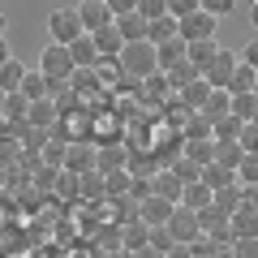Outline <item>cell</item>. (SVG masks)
I'll list each match as a JSON object with an SVG mask.
<instances>
[{
  "label": "cell",
  "instance_id": "cell-1",
  "mask_svg": "<svg viewBox=\"0 0 258 258\" xmlns=\"http://www.w3.org/2000/svg\"><path fill=\"white\" fill-rule=\"evenodd\" d=\"M39 74L47 78V86H52V95L56 91H64V86L74 82V56H69V47H60V43H47L43 52H39Z\"/></svg>",
  "mask_w": 258,
  "mask_h": 258
},
{
  "label": "cell",
  "instance_id": "cell-2",
  "mask_svg": "<svg viewBox=\"0 0 258 258\" xmlns=\"http://www.w3.org/2000/svg\"><path fill=\"white\" fill-rule=\"evenodd\" d=\"M120 69H125L129 82H147V78H155L159 74L155 47H151V43H125V52H120Z\"/></svg>",
  "mask_w": 258,
  "mask_h": 258
},
{
  "label": "cell",
  "instance_id": "cell-3",
  "mask_svg": "<svg viewBox=\"0 0 258 258\" xmlns=\"http://www.w3.org/2000/svg\"><path fill=\"white\" fill-rule=\"evenodd\" d=\"M47 35H52V43L69 47L74 39H82V18H78V9H52L47 13Z\"/></svg>",
  "mask_w": 258,
  "mask_h": 258
},
{
  "label": "cell",
  "instance_id": "cell-4",
  "mask_svg": "<svg viewBox=\"0 0 258 258\" xmlns=\"http://www.w3.org/2000/svg\"><path fill=\"white\" fill-rule=\"evenodd\" d=\"M168 232H172V241H176V245H198V241H203L198 215H194V211H185V207H176V211H172V220H168Z\"/></svg>",
  "mask_w": 258,
  "mask_h": 258
},
{
  "label": "cell",
  "instance_id": "cell-5",
  "mask_svg": "<svg viewBox=\"0 0 258 258\" xmlns=\"http://www.w3.org/2000/svg\"><path fill=\"white\" fill-rule=\"evenodd\" d=\"M129 168V151L120 147V142H95V172L99 176H112V172H125Z\"/></svg>",
  "mask_w": 258,
  "mask_h": 258
},
{
  "label": "cell",
  "instance_id": "cell-6",
  "mask_svg": "<svg viewBox=\"0 0 258 258\" xmlns=\"http://www.w3.org/2000/svg\"><path fill=\"white\" fill-rule=\"evenodd\" d=\"M78 18H82L86 35H99V30H108L112 22H116V13H112L103 0H82V5H78Z\"/></svg>",
  "mask_w": 258,
  "mask_h": 258
},
{
  "label": "cell",
  "instance_id": "cell-7",
  "mask_svg": "<svg viewBox=\"0 0 258 258\" xmlns=\"http://www.w3.org/2000/svg\"><path fill=\"white\" fill-rule=\"evenodd\" d=\"M215 26H220V18H211V13H189V18H181V43H203V39H215Z\"/></svg>",
  "mask_w": 258,
  "mask_h": 258
},
{
  "label": "cell",
  "instance_id": "cell-8",
  "mask_svg": "<svg viewBox=\"0 0 258 258\" xmlns=\"http://www.w3.org/2000/svg\"><path fill=\"white\" fill-rule=\"evenodd\" d=\"M176 203H168V198H159V194H147L138 207V220L147 224V228H168V220H172Z\"/></svg>",
  "mask_w": 258,
  "mask_h": 258
},
{
  "label": "cell",
  "instance_id": "cell-9",
  "mask_svg": "<svg viewBox=\"0 0 258 258\" xmlns=\"http://www.w3.org/2000/svg\"><path fill=\"white\" fill-rule=\"evenodd\" d=\"M232 69H237V56H232L228 47H220V56H215V60L203 69V82L211 86V91H228V78H232Z\"/></svg>",
  "mask_w": 258,
  "mask_h": 258
},
{
  "label": "cell",
  "instance_id": "cell-10",
  "mask_svg": "<svg viewBox=\"0 0 258 258\" xmlns=\"http://www.w3.org/2000/svg\"><path fill=\"white\" fill-rule=\"evenodd\" d=\"M91 168H95V142H69V147H64V172L82 176V172H91Z\"/></svg>",
  "mask_w": 258,
  "mask_h": 258
},
{
  "label": "cell",
  "instance_id": "cell-11",
  "mask_svg": "<svg viewBox=\"0 0 258 258\" xmlns=\"http://www.w3.org/2000/svg\"><path fill=\"white\" fill-rule=\"evenodd\" d=\"M172 39H181V22L172 18V13H164V18H155L147 26V43L159 47V43H172Z\"/></svg>",
  "mask_w": 258,
  "mask_h": 258
},
{
  "label": "cell",
  "instance_id": "cell-12",
  "mask_svg": "<svg viewBox=\"0 0 258 258\" xmlns=\"http://www.w3.org/2000/svg\"><path fill=\"white\" fill-rule=\"evenodd\" d=\"M147 26L151 22L142 18V13H120L116 18V35L125 39V43H147Z\"/></svg>",
  "mask_w": 258,
  "mask_h": 258
},
{
  "label": "cell",
  "instance_id": "cell-13",
  "mask_svg": "<svg viewBox=\"0 0 258 258\" xmlns=\"http://www.w3.org/2000/svg\"><path fill=\"white\" fill-rule=\"evenodd\" d=\"M151 194H159V198H168V203L181 207V194H185V181L172 172V168H164V172L155 176V185H151Z\"/></svg>",
  "mask_w": 258,
  "mask_h": 258
},
{
  "label": "cell",
  "instance_id": "cell-14",
  "mask_svg": "<svg viewBox=\"0 0 258 258\" xmlns=\"http://www.w3.org/2000/svg\"><path fill=\"white\" fill-rule=\"evenodd\" d=\"M69 56H74V69H95V64H99V47H95L91 35L74 39V43H69Z\"/></svg>",
  "mask_w": 258,
  "mask_h": 258
},
{
  "label": "cell",
  "instance_id": "cell-15",
  "mask_svg": "<svg viewBox=\"0 0 258 258\" xmlns=\"http://www.w3.org/2000/svg\"><path fill=\"white\" fill-rule=\"evenodd\" d=\"M228 232H232V241H249V237H258V215L254 211H232L228 215Z\"/></svg>",
  "mask_w": 258,
  "mask_h": 258
},
{
  "label": "cell",
  "instance_id": "cell-16",
  "mask_svg": "<svg viewBox=\"0 0 258 258\" xmlns=\"http://www.w3.org/2000/svg\"><path fill=\"white\" fill-rule=\"evenodd\" d=\"M78 198H86V203H108V185H103V176L95 168L78 176Z\"/></svg>",
  "mask_w": 258,
  "mask_h": 258
},
{
  "label": "cell",
  "instance_id": "cell-17",
  "mask_svg": "<svg viewBox=\"0 0 258 258\" xmlns=\"http://www.w3.org/2000/svg\"><path fill=\"white\" fill-rule=\"evenodd\" d=\"M215 56H220V43H215V39H203V43H185V60H189L198 74H203V69L215 60Z\"/></svg>",
  "mask_w": 258,
  "mask_h": 258
},
{
  "label": "cell",
  "instance_id": "cell-18",
  "mask_svg": "<svg viewBox=\"0 0 258 258\" xmlns=\"http://www.w3.org/2000/svg\"><path fill=\"white\" fill-rule=\"evenodd\" d=\"M181 147H185V159H194L198 168L215 164V138H185Z\"/></svg>",
  "mask_w": 258,
  "mask_h": 258
},
{
  "label": "cell",
  "instance_id": "cell-19",
  "mask_svg": "<svg viewBox=\"0 0 258 258\" xmlns=\"http://www.w3.org/2000/svg\"><path fill=\"white\" fill-rule=\"evenodd\" d=\"M211 198H215V194L207 189L203 181H194V185H185V194H181V207L198 215V211H207V207H211Z\"/></svg>",
  "mask_w": 258,
  "mask_h": 258
},
{
  "label": "cell",
  "instance_id": "cell-20",
  "mask_svg": "<svg viewBox=\"0 0 258 258\" xmlns=\"http://www.w3.org/2000/svg\"><path fill=\"white\" fill-rule=\"evenodd\" d=\"M198 116H207L211 125H215V120H224V116H232V95H228V91H211V99L203 103Z\"/></svg>",
  "mask_w": 258,
  "mask_h": 258
},
{
  "label": "cell",
  "instance_id": "cell-21",
  "mask_svg": "<svg viewBox=\"0 0 258 258\" xmlns=\"http://www.w3.org/2000/svg\"><path fill=\"white\" fill-rule=\"evenodd\" d=\"M120 245H125L129 254H138V249H147V245H151V228H147L142 220L125 224V232H120Z\"/></svg>",
  "mask_w": 258,
  "mask_h": 258
},
{
  "label": "cell",
  "instance_id": "cell-22",
  "mask_svg": "<svg viewBox=\"0 0 258 258\" xmlns=\"http://www.w3.org/2000/svg\"><path fill=\"white\" fill-rule=\"evenodd\" d=\"M22 95H26L30 103H39V99H52V86H47V78L39 74V69H26V78H22Z\"/></svg>",
  "mask_w": 258,
  "mask_h": 258
},
{
  "label": "cell",
  "instance_id": "cell-23",
  "mask_svg": "<svg viewBox=\"0 0 258 258\" xmlns=\"http://www.w3.org/2000/svg\"><path fill=\"white\" fill-rule=\"evenodd\" d=\"M155 60H159V74H168V69L185 64V43H181V39H172V43H159V47H155Z\"/></svg>",
  "mask_w": 258,
  "mask_h": 258
},
{
  "label": "cell",
  "instance_id": "cell-24",
  "mask_svg": "<svg viewBox=\"0 0 258 258\" xmlns=\"http://www.w3.org/2000/svg\"><path fill=\"white\" fill-rule=\"evenodd\" d=\"M26 116H30V99L22 91H13L9 99H5V120H9L13 129H22V125H26Z\"/></svg>",
  "mask_w": 258,
  "mask_h": 258
},
{
  "label": "cell",
  "instance_id": "cell-25",
  "mask_svg": "<svg viewBox=\"0 0 258 258\" xmlns=\"http://www.w3.org/2000/svg\"><path fill=\"white\" fill-rule=\"evenodd\" d=\"M22 78H26V64L13 56V60H5L0 64V91L5 95H13V91H22Z\"/></svg>",
  "mask_w": 258,
  "mask_h": 258
},
{
  "label": "cell",
  "instance_id": "cell-26",
  "mask_svg": "<svg viewBox=\"0 0 258 258\" xmlns=\"http://www.w3.org/2000/svg\"><path fill=\"white\" fill-rule=\"evenodd\" d=\"M26 125L47 129V134H52V129H56V103H52V99H39V103H30V116H26Z\"/></svg>",
  "mask_w": 258,
  "mask_h": 258
},
{
  "label": "cell",
  "instance_id": "cell-27",
  "mask_svg": "<svg viewBox=\"0 0 258 258\" xmlns=\"http://www.w3.org/2000/svg\"><path fill=\"white\" fill-rule=\"evenodd\" d=\"M91 74L99 78V86H116L120 78H125V69H120V56H99V64H95Z\"/></svg>",
  "mask_w": 258,
  "mask_h": 258
},
{
  "label": "cell",
  "instance_id": "cell-28",
  "mask_svg": "<svg viewBox=\"0 0 258 258\" xmlns=\"http://www.w3.org/2000/svg\"><path fill=\"white\" fill-rule=\"evenodd\" d=\"M241 159H245V151H241V142H215V164H220V168H228L232 176H237Z\"/></svg>",
  "mask_w": 258,
  "mask_h": 258
},
{
  "label": "cell",
  "instance_id": "cell-29",
  "mask_svg": "<svg viewBox=\"0 0 258 258\" xmlns=\"http://www.w3.org/2000/svg\"><path fill=\"white\" fill-rule=\"evenodd\" d=\"M207 99H211V86H207L203 78H194V82L181 91V103H185L189 112H203V103H207Z\"/></svg>",
  "mask_w": 258,
  "mask_h": 258
},
{
  "label": "cell",
  "instance_id": "cell-30",
  "mask_svg": "<svg viewBox=\"0 0 258 258\" xmlns=\"http://www.w3.org/2000/svg\"><path fill=\"white\" fill-rule=\"evenodd\" d=\"M254 69H249L245 60H237V69H232V78H228V95H249L254 91Z\"/></svg>",
  "mask_w": 258,
  "mask_h": 258
},
{
  "label": "cell",
  "instance_id": "cell-31",
  "mask_svg": "<svg viewBox=\"0 0 258 258\" xmlns=\"http://www.w3.org/2000/svg\"><path fill=\"white\" fill-rule=\"evenodd\" d=\"M95 39V47H99V56H120L125 52V39L116 35V22H112L108 30H99V35H91Z\"/></svg>",
  "mask_w": 258,
  "mask_h": 258
},
{
  "label": "cell",
  "instance_id": "cell-32",
  "mask_svg": "<svg viewBox=\"0 0 258 258\" xmlns=\"http://www.w3.org/2000/svg\"><path fill=\"white\" fill-rule=\"evenodd\" d=\"M241 129H245V120L224 116V120H215V125H211V138H215V142H237V138H241Z\"/></svg>",
  "mask_w": 258,
  "mask_h": 258
},
{
  "label": "cell",
  "instance_id": "cell-33",
  "mask_svg": "<svg viewBox=\"0 0 258 258\" xmlns=\"http://www.w3.org/2000/svg\"><path fill=\"white\" fill-rule=\"evenodd\" d=\"M18 142H22V151H43L47 142H52V134H47V129H35V125H22Z\"/></svg>",
  "mask_w": 258,
  "mask_h": 258
},
{
  "label": "cell",
  "instance_id": "cell-34",
  "mask_svg": "<svg viewBox=\"0 0 258 258\" xmlns=\"http://www.w3.org/2000/svg\"><path fill=\"white\" fill-rule=\"evenodd\" d=\"M215 207H220L224 215H232V211H241V185L232 181V185H224V189H215V198H211Z\"/></svg>",
  "mask_w": 258,
  "mask_h": 258
},
{
  "label": "cell",
  "instance_id": "cell-35",
  "mask_svg": "<svg viewBox=\"0 0 258 258\" xmlns=\"http://www.w3.org/2000/svg\"><path fill=\"white\" fill-rule=\"evenodd\" d=\"M232 181H237V176H232L228 168H220V164H207V168H203V185H207L211 194L224 189V185H232Z\"/></svg>",
  "mask_w": 258,
  "mask_h": 258
},
{
  "label": "cell",
  "instance_id": "cell-36",
  "mask_svg": "<svg viewBox=\"0 0 258 258\" xmlns=\"http://www.w3.org/2000/svg\"><path fill=\"white\" fill-rule=\"evenodd\" d=\"M168 168H172V172L181 176L185 185H194V181H203V168L194 164V159H185V155H181V159H172V164H168Z\"/></svg>",
  "mask_w": 258,
  "mask_h": 258
},
{
  "label": "cell",
  "instance_id": "cell-37",
  "mask_svg": "<svg viewBox=\"0 0 258 258\" xmlns=\"http://www.w3.org/2000/svg\"><path fill=\"white\" fill-rule=\"evenodd\" d=\"M237 185H258V151H249L237 168Z\"/></svg>",
  "mask_w": 258,
  "mask_h": 258
},
{
  "label": "cell",
  "instance_id": "cell-38",
  "mask_svg": "<svg viewBox=\"0 0 258 258\" xmlns=\"http://www.w3.org/2000/svg\"><path fill=\"white\" fill-rule=\"evenodd\" d=\"M254 112H258V99H254V91H249V95H232V116H237V120H249Z\"/></svg>",
  "mask_w": 258,
  "mask_h": 258
},
{
  "label": "cell",
  "instance_id": "cell-39",
  "mask_svg": "<svg viewBox=\"0 0 258 258\" xmlns=\"http://www.w3.org/2000/svg\"><path fill=\"white\" fill-rule=\"evenodd\" d=\"M103 185H108V198H125V189L134 185V176L129 172H112V176H103Z\"/></svg>",
  "mask_w": 258,
  "mask_h": 258
},
{
  "label": "cell",
  "instance_id": "cell-40",
  "mask_svg": "<svg viewBox=\"0 0 258 258\" xmlns=\"http://www.w3.org/2000/svg\"><path fill=\"white\" fill-rule=\"evenodd\" d=\"M151 249H155V254H172V249H176V241H172V232H168V228H151Z\"/></svg>",
  "mask_w": 258,
  "mask_h": 258
},
{
  "label": "cell",
  "instance_id": "cell-41",
  "mask_svg": "<svg viewBox=\"0 0 258 258\" xmlns=\"http://www.w3.org/2000/svg\"><path fill=\"white\" fill-rule=\"evenodd\" d=\"M64 147H69V142L52 138V142L43 147V164H47V168H64Z\"/></svg>",
  "mask_w": 258,
  "mask_h": 258
},
{
  "label": "cell",
  "instance_id": "cell-42",
  "mask_svg": "<svg viewBox=\"0 0 258 258\" xmlns=\"http://www.w3.org/2000/svg\"><path fill=\"white\" fill-rule=\"evenodd\" d=\"M56 194H60V198H78V176L74 172H56Z\"/></svg>",
  "mask_w": 258,
  "mask_h": 258
},
{
  "label": "cell",
  "instance_id": "cell-43",
  "mask_svg": "<svg viewBox=\"0 0 258 258\" xmlns=\"http://www.w3.org/2000/svg\"><path fill=\"white\" fill-rule=\"evenodd\" d=\"M185 138H211V120L207 116H189L185 120Z\"/></svg>",
  "mask_w": 258,
  "mask_h": 258
},
{
  "label": "cell",
  "instance_id": "cell-44",
  "mask_svg": "<svg viewBox=\"0 0 258 258\" xmlns=\"http://www.w3.org/2000/svg\"><path fill=\"white\" fill-rule=\"evenodd\" d=\"M138 13L147 22H155V18H164V13H168V0H138Z\"/></svg>",
  "mask_w": 258,
  "mask_h": 258
},
{
  "label": "cell",
  "instance_id": "cell-45",
  "mask_svg": "<svg viewBox=\"0 0 258 258\" xmlns=\"http://www.w3.org/2000/svg\"><path fill=\"white\" fill-rule=\"evenodd\" d=\"M232 5H237V0H198V9L211 13V18H224V13H232Z\"/></svg>",
  "mask_w": 258,
  "mask_h": 258
},
{
  "label": "cell",
  "instance_id": "cell-46",
  "mask_svg": "<svg viewBox=\"0 0 258 258\" xmlns=\"http://www.w3.org/2000/svg\"><path fill=\"white\" fill-rule=\"evenodd\" d=\"M168 13L181 22V18H189V13H198V0H168Z\"/></svg>",
  "mask_w": 258,
  "mask_h": 258
},
{
  "label": "cell",
  "instance_id": "cell-47",
  "mask_svg": "<svg viewBox=\"0 0 258 258\" xmlns=\"http://www.w3.org/2000/svg\"><path fill=\"white\" fill-rule=\"evenodd\" d=\"M241 151H245V155H249V151H258V125H249V120H245V129H241Z\"/></svg>",
  "mask_w": 258,
  "mask_h": 258
},
{
  "label": "cell",
  "instance_id": "cell-48",
  "mask_svg": "<svg viewBox=\"0 0 258 258\" xmlns=\"http://www.w3.org/2000/svg\"><path fill=\"white\" fill-rule=\"evenodd\" d=\"M232 258H258V237H249V241H232Z\"/></svg>",
  "mask_w": 258,
  "mask_h": 258
},
{
  "label": "cell",
  "instance_id": "cell-49",
  "mask_svg": "<svg viewBox=\"0 0 258 258\" xmlns=\"http://www.w3.org/2000/svg\"><path fill=\"white\" fill-rule=\"evenodd\" d=\"M241 207L258 215V185H241Z\"/></svg>",
  "mask_w": 258,
  "mask_h": 258
},
{
  "label": "cell",
  "instance_id": "cell-50",
  "mask_svg": "<svg viewBox=\"0 0 258 258\" xmlns=\"http://www.w3.org/2000/svg\"><path fill=\"white\" fill-rule=\"evenodd\" d=\"M108 9L116 13V18L120 13H138V0H108Z\"/></svg>",
  "mask_w": 258,
  "mask_h": 258
},
{
  "label": "cell",
  "instance_id": "cell-51",
  "mask_svg": "<svg viewBox=\"0 0 258 258\" xmlns=\"http://www.w3.org/2000/svg\"><path fill=\"white\" fill-rule=\"evenodd\" d=\"M241 60H245L249 69L258 74V39H254V43H245V52H241Z\"/></svg>",
  "mask_w": 258,
  "mask_h": 258
},
{
  "label": "cell",
  "instance_id": "cell-52",
  "mask_svg": "<svg viewBox=\"0 0 258 258\" xmlns=\"http://www.w3.org/2000/svg\"><path fill=\"white\" fill-rule=\"evenodd\" d=\"M5 60H13V52H9V43L0 39V64H5Z\"/></svg>",
  "mask_w": 258,
  "mask_h": 258
},
{
  "label": "cell",
  "instance_id": "cell-53",
  "mask_svg": "<svg viewBox=\"0 0 258 258\" xmlns=\"http://www.w3.org/2000/svg\"><path fill=\"white\" fill-rule=\"evenodd\" d=\"M249 22H254V30H258V0L249 5Z\"/></svg>",
  "mask_w": 258,
  "mask_h": 258
},
{
  "label": "cell",
  "instance_id": "cell-54",
  "mask_svg": "<svg viewBox=\"0 0 258 258\" xmlns=\"http://www.w3.org/2000/svg\"><path fill=\"white\" fill-rule=\"evenodd\" d=\"M5 30H9V18H5V9H0V39H5Z\"/></svg>",
  "mask_w": 258,
  "mask_h": 258
},
{
  "label": "cell",
  "instance_id": "cell-55",
  "mask_svg": "<svg viewBox=\"0 0 258 258\" xmlns=\"http://www.w3.org/2000/svg\"><path fill=\"white\" fill-rule=\"evenodd\" d=\"M5 99H9V95H5V91H0V120H5Z\"/></svg>",
  "mask_w": 258,
  "mask_h": 258
},
{
  "label": "cell",
  "instance_id": "cell-56",
  "mask_svg": "<svg viewBox=\"0 0 258 258\" xmlns=\"http://www.w3.org/2000/svg\"><path fill=\"white\" fill-rule=\"evenodd\" d=\"M249 125H258V112H254V116H249Z\"/></svg>",
  "mask_w": 258,
  "mask_h": 258
},
{
  "label": "cell",
  "instance_id": "cell-57",
  "mask_svg": "<svg viewBox=\"0 0 258 258\" xmlns=\"http://www.w3.org/2000/svg\"><path fill=\"white\" fill-rule=\"evenodd\" d=\"M254 99H258V78H254Z\"/></svg>",
  "mask_w": 258,
  "mask_h": 258
},
{
  "label": "cell",
  "instance_id": "cell-58",
  "mask_svg": "<svg viewBox=\"0 0 258 258\" xmlns=\"http://www.w3.org/2000/svg\"><path fill=\"white\" fill-rule=\"evenodd\" d=\"M103 5H108V0H103Z\"/></svg>",
  "mask_w": 258,
  "mask_h": 258
}]
</instances>
